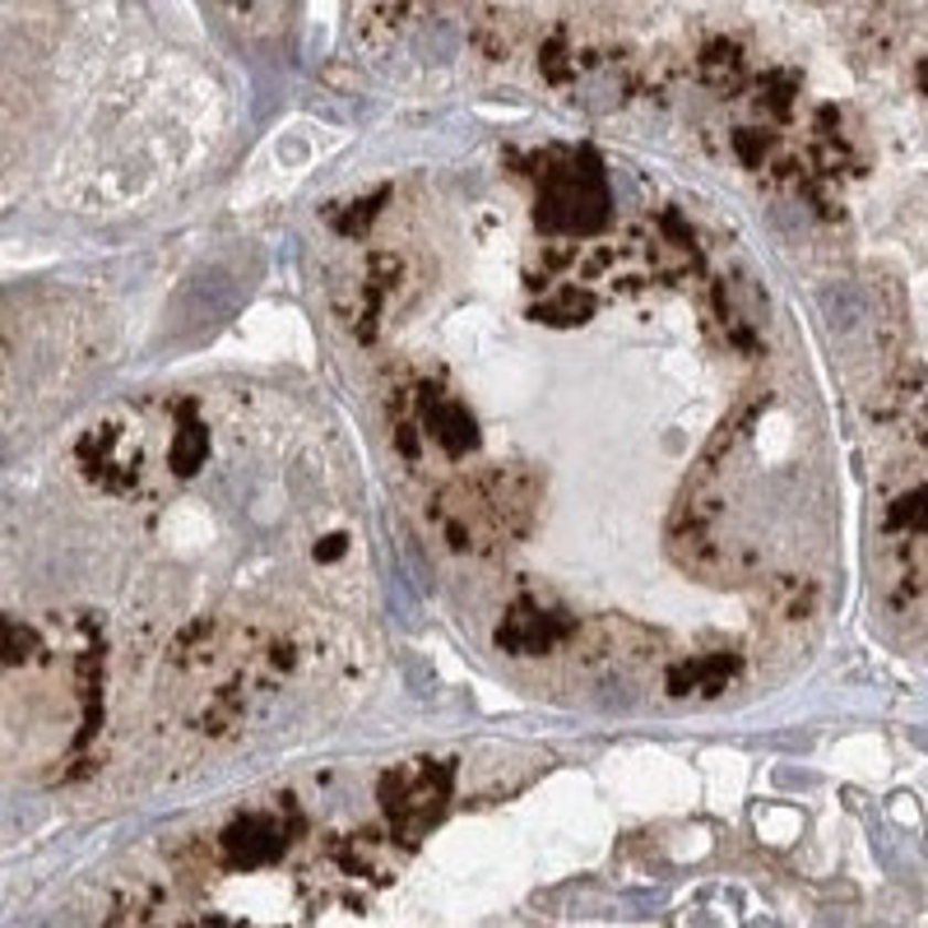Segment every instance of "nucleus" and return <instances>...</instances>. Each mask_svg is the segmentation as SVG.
I'll use <instances>...</instances> for the list:
<instances>
[{"instance_id": "20e7f679", "label": "nucleus", "mask_w": 928, "mask_h": 928, "mask_svg": "<svg viewBox=\"0 0 928 928\" xmlns=\"http://www.w3.org/2000/svg\"><path fill=\"white\" fill-rule=\"evenodd\" d=\"M892 520L896 525H910V530H928V488H915L905 502H896Z\"/></svg>"}, {"instance_id": "f257e3e1", "label": "nucleus", "mask_w": 928, "mask_h": 928, "mask_svg": "<svg viewBox=\"0 0 928 928\" xmlns=\"http://www.w3.org/2000/svg\"><path fill=\"white\" fill-rule=\"evenodd\" d=\"M441 799H446V771H437V766H409V771L386 780V812L399 826L433 822Z\"/></svg>"}, {"instance_id": "7ed1b4c3", "label": "nucleus", "mask_w": 928, "mask_h": 928, "mask_svg": "<svg viewBox=\"0 0 928 928\" xmlns=\"http://www.w3.org/2000/svg\"><path fill=\"white\" fill-rule=\"evenodd\" d=\"M822 307H826V321L835 330H850L858 326V316H868V298H864V288H854V284H835L822 292Z\"/></svg>"}, {"instance_id": "f03ea898", "label": "nucleus", "mask_w": 928, "mask_h": 928, "mask_svg": "<svg viewBox=\"0 0 928 928\" xmlns=\"http://www.w3.org/2000/svg\"><path fill=\"white\" fill-rule=\"evenodd\" d=\"M223 845L237 864H265L269 854L284 845V826L279 818H265V812H252V818H242L228 835H223Z\"/></svg>"}]
</instances>
